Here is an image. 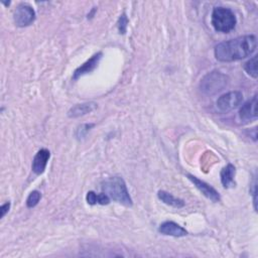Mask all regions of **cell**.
Instances as JSON below:
<instances>
[{
	"label": "cell",
	"mask_w": 258,
	"mask_h": 258,
	"mask_svg": "<svg viewBox=\"0 0 258 258\" xmlns=\"http://www.w3.org/2000/svg\"><path fill=\"white\" fill-rule=\"evenodd\" d=\"M257 47L255 35H243L220 42L216 45L214 53L219 61L231 62L251 55Z\"/></svg>",
	"instance_id": "cell-1"
},
{
	"label": "cell",
	"mask_w": 258,
	"mask_h": 258,
	"mask_svg": "<svg viewBox=\"0 0 258 258\" xmlns=\"http://www.w3.org/2000/svg\"><path fill=\"white\" fill-rule=\"evenodd\" d=\"M102 191L105 192L113 201L122 204L126 207L133 205L132 199L127 189L124 179L120 176H111L106 178L101 183Z\"/></svg>",
	"instance_id": "cell-2"
},
{
	"label": "cell",
	"mask_w": 258,
	"mask_h": 258,
	"mask_svg": "<svg viewBox=\"0 0 258 258\" xmlns=\"http://www.w3.org/2000/svg\"><path fill=\"white\" fill-rule=\"evenodd\" d=\"M211 23L216 31L228 33L235 28L237 18L230 8L220 6L214 8L211 16Z\"/></svg>",
	"instance_id": "cell-3"
},
{
	"label": "cell",
	"mask_w": 258,
	"mask_h": 258,
	"mask_svg": "<svg viewBox=\"0 0 258 258\" xmlns=\"http://www.w3.org/2000/svg\"><path fill=\"white\" fill-rule=\"evenodd\" d=\"M229 84V78L219 71H212L204 76L200 83L201 91L206 95H216Z\"/></svg>",
	"instance_id": "cell-4"
},
{
	"label": "cell",
	"mask_w": 258,
	"mask_h": 258,
	"mask_svg": "<svg viewBox=\"0 0 258 258\" xmlns=\"http://www.w3.org/2000/svg\"><path fill=\"white\" fill-rule=\"evenodd\" d=\"M243 101V94L240 91H231L221 95L217 100V107L221 112H229L238 108Z\"/></svg>",
	"instance_id": "cell-5"
},
{
	"label": "cell",
	"mask_w": 258,
	"mask_h": 258,
	"mask_svg": "<svg viewBox=\"0 0 258 258\" xmlns=\"http://www.w3.org/2000/svg\"><path fill=\"white\" fill-rule=\"evenodd\" d=\"M34 9L25 3H22L16 7L13 13V19L17 26L25 27L30 25L35 20Z\"/></svg>",
	"instance_id": "cell-6"
},
{
	"label": "cell",
	"mask_w": 258,
	"mask_h": 258,
	"mask_svg": "<svg viewBox=\"0 0 258 258\" xmlns=\"http://www.w3.org/2000/svg\"><path fill=\"white\" fill-rule=\"evenodd\" d=\"M187 178L194 183V185L206 197L208 198L209 200H211L212 202L214 203H217V202H220L221 200V197H220V194L209 183H207L206 181L198 178L197 176L192 175V174H187L186 175Z\"/></svg>",
	"instance_id": "cell-7"
},
{
	"label": "cell",
	"mask_w": 258,
	"mask_h": 258,
	"mask_svg": "<svg viewBox=\"0 0 258 258\" xmlns=\"http://www.w3.org/2000/svg\"><path fill=\"white\" fill-rule=\"evenodd\" d=\"M102 55H103V53L101 51L97 52L94 55H92L88 60H86L83 64H81L79 68H77L75 70V72L73 73V80H78L79 78L93 72L99 64V61L101 60Z\"/></svg>",
	"instance_id": "cell-8"
},
{
	"label": "cell",
	"mask_w": 258,
	"mask_h": 258,
	"mask_svg": "<svg viewBox=\"0 0 258 258\" xmlns=\"http://www.w3.org/2000/svg\"><path fill=\"white\" fill-rule=\"evenodd\" d=\"M239 117L244 122H251L257 118V94L245 102L239 110Z\"/></svg>",
	"instance_id": "cell-9"
},
{
	"label": "cell",
	"mask_w": 258,
	"mask_h": 258,
	"mask_svg": "<svg viewBox=\"0 0 258 258\" xmlns=\"http://www.w3.org/2000/svg\"><path fill=\"white\" fill-rule=\"evenodd\" d=\"M49 157H50V152L48 149H46V148L39 149L36 152V154L34 155L33 160H32V164H31L32 171L37 175L43 173Z\"/></svg>",
	"instance_id": "cell-10"
},
{
	"label": "cell",
	"mask_w": 258,
	"mask_h": 258,
	"mask_svg": "<svg viewBox=\"0 0 258 258\" xmlns=\"http://www.w3.org/2000/svg\"><path fill=\"white\" fill-rule=\"evenodd\" d=\"M158 232L165 236L172 237H184L187 235V231L172 221H165L158 227Z\"/></svg>",
	"instance_id": "cell-11"
},
{
	"label": "cell",
	"mask_w": 258,
	"mask_h": 258,
	"mask_svg": "<svg viewBox=\"0 0 258 258\" xmlns=\"http://www.w3.org/2000/svg\"><path fill=\"white\" fill-rule=\"evenodd\" d=\"M98 108V104L95 102H86L81 104H76L68 111V116L70 118H78L87 115Z\"/></svg>",
	"instance_id": "cell-12"
},
{
	"label": "cell",
	"mask_w": 258,
	"mask_h": 258,
	"mask_svg": "<svg viewBox=\"0 0 258 258\" xmlns=\"http://www.w3.org/2000/svg\"><path fill=\"white\" fill-rule=\"evenodd\" d=\"M235 172H236V168L231 163L227 164L225 167L222 168V170L220 172V177H221V182L224 187L228 188L235 184V181H234Z\"/></svg>",
	"instance_id": "cell-13"
},
{
	"label": "cell",
	"mask_w": 258,
	"mask_h": 258,
	"mask_svg": "<svg viewBox=\"0 0 258 258\" xmlns=\"http://www.w3.org/2000/svg\"><path fill=\"white\" fill-rule=\"evenodd\" d=\"M157 197H158V199H159L162 203H164V204L167 205V206H170V207H173V208H176V209L182 208V207L184 206V201H183V200L178 199V198H175L174 196H172V195L169 194L168 191H165V190H158Z\"/></svg>",
	"instance_id": "cell-14"
},
{
	"label": "cell",
	"mask_w": 258,
	"mask_h": 258,
	"mask_svg": "<svg viewBox=\"0 0 258 258\" xmlns=\"http://www.w3.org/2000/svg\"><path fill=\"white\" fill-rule=\"evenodd\" d=\"M244 71L252 78L257 79L258 73H257V55H253L250 59H248L244 66Z\"/></svg>",
	"instance_id": "cell-15"
},
{
	"label": "cell",
	"mask_w": 258,
	"mask_h": 258,
	"mask_svg": "<svg viewBox=\"0 0 258 258\" xmlns=\"http://www.w3.org/2000/svg\"><path fill=\"white\" fill-rule=\"evenodd\" d=\"M40 199H41V194L38 190H32L26 199L27 208L35 207L38 204V202L40 201Z\"/></svg>",
	"instance_id": "cell-16"
},
{
	"label": "cell",
	"mask_w": 258,
	"mask_h": 258,
	"mask_svg": "<svg viewBox=\"0 0 258 258\" xmlns=\"http://www.w3.org/2000/svg\"><path fill=\"white\" fill-rule=\"evenodd\" d=\"M95 126V124H82L80 125L75 132V135L78 139H83L84 137H86V135L88 134V132L91 130V128H93Z\"/></svg>",
	"instance_id": "cell-17"
},
{
	"label": "cell",
	"mask_w": 258,
	"mask_h": 258,
	"mask_svg": "<svg viewBox=\"0 0 258 258\" xmlns=\"http://www.w3.org/2000/svg\"><path fill=\"white\" fill-rule=\"evenodd\" d=\"M117 26H118V29H119V32L124 34L127 30V26H128V18L126 16L125 13L121 14L119 19H118V22H117Z\"/></svg>",
	"instance_id": "cell-18"
},
{
	"label": "cell",
	"mask_w": 258,
	"mask_h": 258,
	"mask_svg": "<svg viewBox=\"0 0 258 258\" xmlns=\"http://www.w3.org/2000/svg\"><path fill=\"white\" fill-rule=\"evenodd\" d=\"M110 203V198L105 194V192H101L97 195V204L100 205H108Z\"/></svg>",
	"instance_id": "cell-19"
},
{
	"label": "cell",
	"mask_w": 258,
	"mask_h": 258,
	"mask_svg": "<svg viewBox=\"0 0 258 258\" xmlns=\"http://www.w3.org/2000/svg\"><path fill=\"white\" fill-rule=\"evenodd\" d=\"M86 201L89 205H96L97 204V194L90 190L87 192V196H86Z\"/></svg>",
	"instance_id": "cell-20"
},
{
	"label": "cell",
	"mask_w": 258,
	"mask_h": 258,
	"mask_svg": "<svg viewBox=\"0 0 258 258\" xmlns=\"http://www.w3.org/2000/svg\"><path fill=\"white\" fill-rule=\"evenodd\" d=\"M10 206H11V203L10 202H7L5 204H3L0 208V212H1V218H4V216L8 213L9 209H10Z\"/></svg>",
	"instance_id": "cell-21"
}]
</instances>
